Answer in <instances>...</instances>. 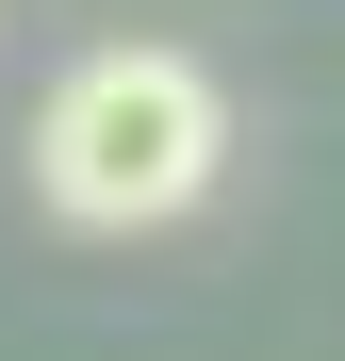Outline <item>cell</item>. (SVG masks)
Instances as JSON below:
<instances>
[{"label": "cell", "mask_w": 345, "mask_h": 361, "mask_svg": "<svg viewBox=\"0 0 345 361\" xmlns=\"http://www.w3.org/2000/svg\"><path fill=\"white\" fill-rule=\"evenodd\" d=\"M214 164H230V99H214L198 49L115 33L33 99V197L66 230H164V214L214 197Z\"/></svg>", "instance_id": "cell-1"}]
</instances>
